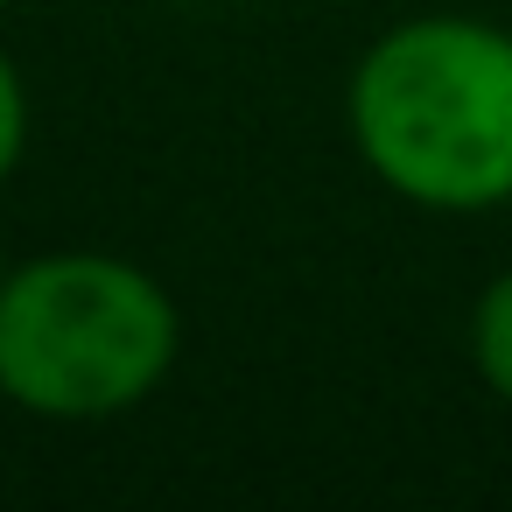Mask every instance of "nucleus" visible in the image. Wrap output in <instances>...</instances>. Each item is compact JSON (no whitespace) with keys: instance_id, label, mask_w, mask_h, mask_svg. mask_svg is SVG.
<instances>
[{"instance_id":"nucleus-4","label":"nucleus","mask_w":512,"mask_h":512,"mask_svg":"<svg viewBox=\"0 0 512 512\" xmlns=\"http://www.w3.org/2000/svg\"><path fill=\"white\" fill-rule=\"evenodd\" d=\"M22 148H29V92H22V78H15V64L0 57V183L15 176V162H22Z\"/></svg>"},{"instance_id":"nucleus-5","label":"nucleus","mask_w":512,"mask_h":512,"mask_svg":"<svg viewBox=\"0 0 512 512\" xmlns=\"http://www.w3.org/2000/svg\"><path fill=\"white\" fill-rule=\"evenodd\" d=\"M0 281H8V267H0Z\"/></svg>"},{"instance_id":"nucleus-1","label":"nucleus","mask_w":512,"mask_h":512,"mask_svg":"<svg viewBox=\"0 0 512 512\" xmlns=\"http://www.w3.org/2000/svg\"><path fill=\"white\" fill-rule=\"evenodd\" d=\"M351 141L365 169L421 211H491L512 197V36L470 15L386 29L351 71Z\"/></svg>"},{"instance_id":"nucleus-2","label":"nucleus","mask_w":512,"mask_h":512,"mask_svg":"<svg viewBox=\"0 0 512 512\" xmlns=\"http://www.w3.org/2000/svg\"><path fill=\"white\" fill-rule=\"evenodd\" d=\"M176 302L113 253H50L0 281V393L50 421L141 407L176 365Z\"/></svg>"},{"instance_id":"nucleus-6","label":"nucleus","mask_w":512,"mask_h":512,"mask_svg":"<svg viewBox=\"0 0 512 512\" xmlns=\"http://www.w3.org/2000/svg\"><path fill=\"white\" fill-rule=\"evenodd\" d=\"M0 8H8V0H0Z\"/></svg>"},{"instance_id":"nucleus-3","label":"nucleus","mask_w":512,"mask_h":512,"mask_svg":"<svg viewBox=\"0 0 512 512\" xmlns=\"http://www.w3.org/2000/svg\"><path fill=\"white\" fill-rule=\"evenodd\" d=\"M470 358L498 400H512V274H498L470 309Z\"/></svg>"}]
</instances>
